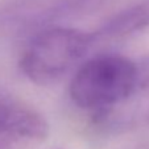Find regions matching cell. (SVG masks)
I'll return each mask as SVG.
<instances>
[{
    "mask_svg": "<svg viewBox=\"0 0 149 149\" xmlns=\"http://www.w3.org/2000/svg\"><path fill=\"white\" fill-rule=\"evenodd\" d=\"M49 136L45 118L31 106L0 94V149H34Z\"/></svg>",
    "mask_w": 149,
    "mask_h": 149,
    "instance_id": "3957f363",
    "label": "cell"
},
{
    "mask_svg": "<svg viewBox=\"0 0 149 149\" xmlns=\"http://www.w3.org/2000/svg\"><path fill=\"white\" fill-rule=\"evenodd\" d=\"M111 0H58L37 17L40 25H49L61 20L81 19L98 12Z\"/></svg>",
    "mask_w": 149,
    "mask_h": 149,
    "instance_id": "5b68a950",
    "label": "cell"
},
{
    "mask_svg": "<svg viewBox=\"0 0 149 149\" xmlns=\"http://www.w3.org/2000/svg\"><path fill=\"white\" fill-rule=\"evenodd\" d=\"M136 63V77H135V87L131 98L127 102L132 99L139 98H149V54L135 62Z\"/></svg>",
    "mask_w": 149,
    "mask_h": 149,
    "instance_id": "8992f818",
    "label": "cell"
},
{
    "mask_svg": "<svg viewBox=\"0 0 149 149\" xmlns=\"http://www.w3.org/2000/svg\"><path fill=\"white\" fill-rule=\"evenodd\" d=\"M149 28V0H135L91 32L94 41L124 40Z\"/></svg>",
    "mask_w": 149,
    "mask_h": 149,
    "instance_id": "277c9868",
    "label": "cell"
},
{
    "mask_svg": "<svg viewBox=\"0 0 149 149\" xmlns=\"http://www.w3.org/2000/svg\"><path fill=\"white\" fill-rule=\"evenodd\" d=\"M135 77L136 63L125 57H94L75 71L69 94L79 108L94 112L111 110L131 98Z\"/></svg>",
    "mask_w": 149,
    "mask_h": 149,
    "instance_id": "7a4b0ae2",
    "label": "cell"
},
{
    "mask_svg": "<svg viewBox=\"0 0 149 149\" xmlns=\"http://www.w3.org/2000/svg\"><path fill=\"white\" fill-rule=\"evenodd\" d=\"M94 44L93 34L79 29L46 28L28 44L20 59V69L33 83L54 84L78 65Z\"/></svg>",
    "mask_w": 149,
    "mask_h": 149,
    "instance_id": "6da1fadb",
    "label": "cell"
}]
</instances>
